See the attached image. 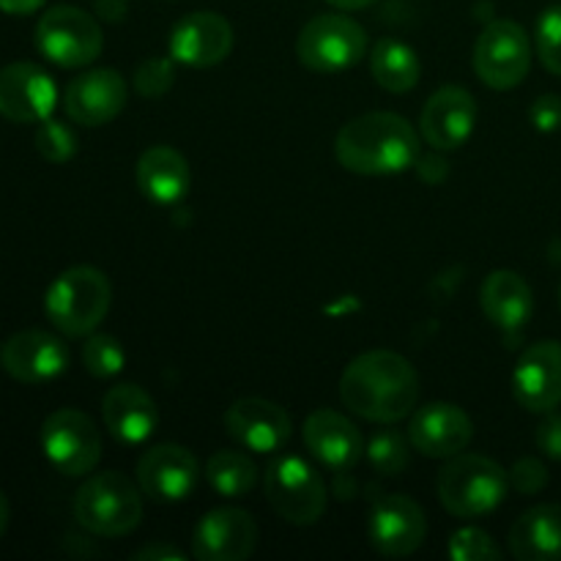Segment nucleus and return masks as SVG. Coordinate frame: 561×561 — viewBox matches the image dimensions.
<instances>
[{
  "instance_id": "nucleus-1",
  "label": "nucleus",
  "mask_w": 561,
  "mask_h": 561,
  "mask_svg": "<svg viewBox=\"0 0 561 561\" xmlns=\"http://www.w3.org/2000/svg\"><path fill=\"white\" fill-rule=\"evenodd\" d=\"M420 378L414 365L394 351L356 356L340 378V400L351 414L378 425H394L414 411Z\"/></svg>"
},
{
  "instance_id": "nucleus-2",
  "label": "nucleus",
  "mask_w": 561,
  "mask_h": 561,
  "mask_svg": "<svg viewBox=\"0 0 561 561\" xmlns=\"http://www.w3.org/2000/svg\"><path fill=\"white\" fill-rule=\"evenodd\" d=\"M334 153L356 175H394L416 164L420 137L403 115L367 113L337 131Z\"/></svg>"
},
{
  "instance_id": "nucleus-3",
  "label": "nucleus",
  "mask_w": 561,
  "mask_h": 561,
  "mask_svg": "<svg viewBox=\"0 0 561 561\" xmlns=\"http://www.w3.org/2000/svg\"><path fill=\"white\" fill-rule=\"evenodd\" d=\"M113 285L93 266H71L55 277L44 296L49 323L66 337H88L107 318Z\"/></svg>"
},
{
  "instance_id": "nucleus-4",
  "label": "nucleus",
  "mask_w": 561,
  "mask_h": 561,
  "mask_svg": "<svg viewBox=\"0 0 561 561\" xmlns=\"http://www.w3.org/2000/svg\"><path fill=\"white\" fill-rule=\"evenodd\" d=\"M75 518L96 537H126L142 520V491L121 471L88 477L75 493Z\"/></svg>"
},
{
  "instance_id": "nucleus-5",
  "label": "nucleus",
  "mask_w": 561,
  "mask_h": 561,
  "mask_svg": "<svg viewBox=\"0 0 561 561\" xmlns=\"http://www.w3.org/2000/svg\"><path fill=\"white\" fill-rule=\"evenodd\" d=\"M438 499L455 518H480L507 499L510 474L485 455H455L438 471Z\"/></svg>"
},
{
  "instance_id": "nucleus-6",
  "label": "nucleus",
  "mask_w": 561,
  "mask_h": 561,
  "mask_svg": "<svg viewBox=\"0 0 561 561\" xmlns=\"http://www.w3.org/2000/svg\"><path fill=\"white\" fill-rule=\"evenodd\" d=\"M266 499L294 526H312L327 513V482L299 455H279L266 469Z\"/></svg>"
},
{
  "instance_id": "nucleus-7",
  "label": "nucleus",
  "mask_w": 561,
  "mask_h": 561,
  "mask_svg": "<svg viewBox=\"0 0 561 561\" xmlns=\"http://www.w3.org/2000/svg\"><path fill=\"white\" fill-rule=\"evenodd\" d=\"M36 49L60 69H82L102 55V27L77 5H53L36 25Z\"/></svg>"
},
{
  "instance_id": "nucleus-8",
  "label": "nucleus",
  "mask_w": 561,
  "mask_h": 561,
  "mask_svg": "<svg viewBox=\"0 0 561 561\" xmlns=\"http://www.w3.org/2000/svg\"><path fill=\"white\" fill-rule=\"evenodd\" d=\"M367 53L365 27L348 14H318L296 38V58L321 75H334L359 64Z\"/></svg>"
},
{
  "instance_id": "nucleus-9",
  "label": "nucleus",
  "mask_w": 561,
  "mask_h": 561,
  "mask_svg": "<svg viewBox=\"0 0 561 561\" xmlns=\"http://www.w3.org/2000/svg\"><path fill=\"white\" fill-rule=\"evenodd\" d=\"M42 453L64 477H85L102 460V436L88 414L58 409L42 425Z\"/></svg>"
},
{
  "instance_id": "nucleus-10",
  "label": "nucleus",
  "mask_w": 561,
  "mask_h": 561,
  "mask_svg": "<svg viewBox=\"0 0 561 561\" xmlns=\"http://www.w3.org/2000/svg\"><path fill=\"white\" fill-rule=\"evenodd\" d=\"M531 69V42L513 20H493L474 44V71L493 91H510Z\"/></svg>"
},
{
  "instance_id": "nucleus-11",
  "label": "nucleus",
  "mask_w": 561,
  "mask_h": 561,
  "mask_svg": "<svg viewBox=\"0 0 561 561\" xmlns=\"http://www.w3.org/2000/svg\"><path fill=\"white\" fill-rule=\"evenodd\" d=\"M427 535V518L420 504L405 493L378 491L367 515V540L381 557H411Z\"/></svg>"
},
{
  "instance_id": "nucleus-12",
  "label": "nucleus",
  "mask_w": 561,
  "mask_h": 561,
  "mask_svg": "<svg viewBox=\"0 0 561 561\" xmlns=\"http://www.w3.org/2000/svg\"><path fill=\"white\" fill-rule=\"evenodd\" d=\"M0 367L14 381L36 387L64 376L69 367V348L58 334L44 329H22L0 345Z\"/></svg>"
},
{
  "instance_id": "nucleus-13",
  "label": "nucleus",
  "mask_w": 561,
  "mask_h": 561,
  "mask_svg": "<svg viewBox=\"0 0 561 561\" xmlns=\"http://www.w3.org/2000/svg\"><path fill=\"white\" fill-rule=\"evenodd\" d=\"M201 477L195 453L181 444H157L137 460V485L142 496L159 504H175L192 496Z\"/></svg>"
},
{
  "instance_id": "nucleus-14",
  "label": "nucleus",
  "mask_w": 561,
  "mask_h": 561,
  "mask_svg": "<svg viewBox=\"0 0 561 561\" xmlns=\"http://www.w3.org/2000/svg\"><path fill=\"white\" fill-rule=\"evenodd\" d=\"M257 524L247 510H208L192 531V553L201 561H247L257 548Z\"/></svg>"
},
{
  "instance_id": "nucleus-15",
  "label": "nucleus",
  "mask_w": 561,
  "mask_h": 561,
  "mask_svg": "<svg viewBox=\"0 0 561 561\" xmlns=\"http://www.w3.org/2000/svg\"><path fill=\"white\" fill-rule=\"evenodd\" d=\"M58 104L53 77L36 64H9L0 69V115L11 124H42Z\"/></svg>"
},
{
  "instance_id": "nucleus-16",
  "label": "nucleus",
  "mask_w": 561,
  "mask_h": 561,
  "mask_svg": "<svg viewBox=\"0 0 561 561\" xmlns=\"http://www.w3.org/2000/svg\"><path fill=\"white\" fill-rule=\"evenodd\" d=\"M170 58L192 69H211L233 49V27L217 11H195L179 20L168 38Z\"/></svg>"
},
{
  "instance_id": "nucleus-17",
  "label": "nucleus",
  "mask_w": 561,
  "mask_h": 561,
  "mask_svg": "<svg viewBox=\"0 0 561 561\" xmlns=\"http://www.w3.org/2000/svg\"><path fill=\"white\" fill-rule=\"evenodd\" d=\"M126 96H129V88L118 71L91 69L66 85L64 110L69 121L96 129L124 113Z\"/></svg>"
},
{
  "instance_id": "nucleus-18",
  "label": "nucleus",
  "mask_w": 561,
  "mask_h": 561,
  "mask_svg": "<svg viewBox=\"0 0 561 561\" xmlns=\"http://www.w3.org/2000/svg\"><path fill=\"white\" fill-rule=\"evenodd\" d=\"M513 394L531 414H548L561 405V343L540 340L520 354L513 373Z\"/></svg>"
},
{
  "instance_id": "nucleus-19",
  "label": "nucleus",
  "mask_w": 561,
  "mask_h": 561,
  "mask_svg": "<svg viewBox=\"0 0 561 561\" xmlns=\"http://www.w3.org/2000/svg\"><path fill=\"white\" fill-rule=\"evenodd\" d=\"M225 431L233 442H239V447L272 455L288 444L294 425L283 405L263 398H244L225 411Z\"/></svg>"
},
{
  "instance_id": "nucleus-20",
  "label": "nucleus",
  "mask_w": 561,
  "mask_h": 561,
  "mask_svg": "<svg viewBox=\"0 0 561 561\" xmlns=\"http://www.w3.org/2000/svg\"><path fill=\"white\" fill-rule=\"evenodd\" d=\"M305 447L327 469L345 474L365 458V436L340 411L318 409L305 420Z\"/></svg>"
},
{
  "instance_id": "nucleus-21",
  "label": "nucleus",
  "mask_w": 561,
  "mask_h": 561,
  "mask_svg": "<svg viewBox=\"0 0 561 561\" xmlns=\"http://www.w3.org/2000/svg\"><path fill=\"white\" fill-rule=\"evenodd\" d=\"M474 436L469 414L453 403H427L409 422V442L425 458H455Z\"/></svg>"
},
{
  "instance_id": "nucleus-22",
  "label": "nucleus",
  "mask_w": 561,
  "mask_h": 561,
  "mask_svg": "<svg viewBox=\"0 0 561 561\" xmlns=\"http://www.w3.org/2000/svg\"><path fill=\"white\" fill-rule=\"evenodd\" d=\"M422 137L433 151H455L477 126V102L466 88L447 85L427 99L422 110Z\"/></svg>"
},
{
  "instance_id": "nucleus-23",
  "label": "nucleus",
  "mask_w": 561,
  "mask_h": 561,
  "mask_svg": "<svg viewBox=\"0 0 561 561\" xmlns=\"http://www.w3.org/2000/svg\"><path fill=\"white\" fill-rule=\"evenodd\" d=\"M102 416L110 436L126 447L146 444L159 425L157 403L137 383H118L110 389L102 400Z\"/></svg>"
},
{
  "instance_id": "nucleus-24",
  "label": "nucleus",
  "mask_w": 561,
  "mask_h": 561,
  "mask_svg": "<svg viewBox=\"0 0 561 561\" xmlns=\"http://www.w3.org/2000/svg\"><path fill=\"white\" fill-rule=\"evenodd\" d=\"M137 186L157 206H175L190 195L192 170L184 153L170 146H153L137 159Z\"/></svg>"
},
{
  "instance_id": "nucleus-25",
  "label": "nucleus",
  "mask_w": 561,
  "mask_h": 561,
  "mask_svg": "<svg viewBox=\"0 0 561 561\" xmlns=\"http://www.w3.org/2000/svg\"><path fill=\"white\" fill-rule=\"evenodd\" d=\"M480 305L488 321L502 332H518L535 312V294L518 272L496 268L482 279Z\"/></svg>"
},
{
  "instance_id": "nucleus-26",
  "label": "nucleus",
  "mask_w": 561,
  "mask_h": 561,
  "mask_svg": "<svg viewBox=\"0 0 561 561\" xmlns=\"http://www.w3.org/2000/svg\"><path fill=\"white\" fill-rule=\"evenodd\" d=\"M510 551L520 561H561V507L537 504L510 529Z\"/></svg>"
},
{
  "instance_id": "nucleus-27",
  "label": "nucleus",
  "mask_w": 561,
  "mask_h": 561,
  "mask_svg": "<svg viewBox=\"0 0 561 561\" xmlns=\"http://www.w3.org/2000/svg\"><path fill=\"white\" fill-rule=\"evenodd\" d=\"M370 69L378 85L389 93L414 91L422 71L414 47L400 38H378L370 55Z\"/></svg>"
},
{
  "instance_id": "nucleus-28",
  "label": "nucleus",
  "mask_w": 561,
  "mask_h": 561,
  "mask_svg": "<svg viewBox=\"0 0 561 561\" xmlns=\"http://www.w3.org/2000/svg\"><path fill=\"white\" fill-rule=\"evenodd\" d=\"M206 480L219 496L244 499L257 485V466L250 455L236 453V449H219L208 458Z\"/></svg>"
},
{
  "instance_id": "nucleus-29",
  "label": "nucleus",
  "mask_w": 561,
  "mask_h": 561,
  "mask_svg": "<svg viewBox=\"0 0 561 561\" xmlns=\"http://www.w3.org/2000/svg\"><path fill=\"white\" fill-rule=\"evenodd\" d=\"M409 438L398 431H378L373 433L370 442L365 444V458L381 477H400L409 469L411 447Z\"/></svg>"
},
{
  "instance_id": "nucleus-30",
  "label": "nucleus",
  "mask_w": 561,
  "mask_h": 561,
  "mask_svg": "<svg viewBox=\"0 0 561 561\" xmlns=\"http://www.w3.org/2000/svg\"><path fill=\"white\" fill-rule=\"evenodd\" d=\"M82 365L93 378H113L124 370L126 351L113 334H88L82 345Z\"/></svg>"
},
{
  "instance_id": "nucleus-31",
  "label": "nucleus",
  "mask_w": 561,
  "mask_h": 561,
  "mask_svg": "<svg viewBox=\"0 0 561 561\" xmlns=\"http://www.w3.org/2000/svg\"><path fill=\"white\" fill-rule=\"evenodd\" d=\"M36 151L38 157L53 164L69 162L77 153V135L69 124L58 118H44L36 129Z\"/></svg>"
},
{
  "instance_id": "nucleus-32",
  "label": "nucleus",
  "mask_w": 561,
  "mask_h": 561,
  "mask_svg": "<svg viewBox=\"0 0 561 561\" xmlns=\"http://www.w3.org/2000/svg\"><path fill=\"white\" fill-rule=\"evenodd\" d=\"M537 58L551 75H561V5H551L537 20Z\"/></svg>"
},
{
  "instance_id": "nucleus-33",
  "label": "nucleus",
  "mask_w": 561,
  "mask_h": 561,
  "mask_svg": "<svg viewBox=\"0 0 561 561\" xmlns=\"http://www.w3.org/2000/svg\"><path fill=\"white\" fill-rule=\"evenodd\" d=\"M449 557L455 561H496L502 559V548L488 531L469 526L449 537Z\"/></svg>"
},
{
  "instance_id": "nucleus-34",
  "label": "nucleus",
  "mask_w": 561,
  "mask_h": 561,
  "mask_svg": "<svg viewBox=\"0 0 561 561\" xmlns=\"http://www.w3.org/2000/svg\"><path fill=\"white\" fill-rule=\"evenodd\" d=\"M175 60L173 58H146L135 69V88L140 96L159 99L173 88L175 82Z\"/></svg>"
},
{
  "instance_id": "nucleus-35",
  "label": "nucleus",
  "mask_w": 561,
  "mask_h": 561,
  "mask_svg": "<svg viewBox=\"0 0 561 561\" xmlns=\"http://www.w3.org/2000/svg\"><path fill=\"white\" fill-rule=\"evenodd\" d=\"M510 474V485L524 496H537L548 485V469L540 458H520Z\"/></svg>"
},
{
  "instance_id": "nucleus-36",
  "label": "nucleus",
  "mask_w": 561,
  "mask_h": 561,
  "mask_svg": "<svg viewBox=\"0 0 561 561\" xmlns=\"http://www.w3.org/2000/svg\"><path fill=\"white\" fill-rule=\"evenodd\" d=\"M529 118H531V124H535L537 131H546V135L559 131L561 129V96H557V93H546V96L537 99L529 110Z\"/></svg>"
},
{
  "instance_id": "nucleus-37",
  "label": "nucleus",
  "mask_w": 561,
  "mask_h": 561,
  "mask_svg": "<svg viewBox=\"0 0 561 561\" xmlns=\"http://www.w3.org/2000/svg\"><path fill=\"white\" fill-rule=\"evenodd\" d=\"M535 444L546 458L561 460V414L548 411V416L540 422V427H537Z\"/></svg>"
},
{
  "instance_id": "nucleus-38",
  "label": "nucleus",
  "mask_w": 561,
  "mask_h": 561,
  "mask_svg": "<svg viewBox=\"0 0 561 561\" xmlns=\"http://www.w3.org/2000/svg\"><path fill=\"white\" fill-rule=\"evenodd\" d=\"M137 561H184L186 557L179 551V548L168 546V542H153V546L140 548L135 553Z\"/></svg>"
},
{
  "instance_id": "nucleus-39",
  "label": "nucleus",
  "mask_w": 561,
  "mask_h": 561,
  "mask_svg": "<svg viewBox=\"0 0 561 561\" xmlns=\"http://www.w3.org/2000/svg\"><path fill=\"white\" fill-rule=\"evenodd\" d=\"M93 9H96V14L102 16V20L121 22L124 20L126 11H129V5H126V0H96V3H93Z\"/></svg>"
},
{
  "instance_id": "nucleus-40",
  "label": "nucleus",
  "mask_w": 561,
  "mask_h": 561,
  "mask_svg": "<svg viewBox=\"0 0 561 561\" xmlns=\"http://www.w3.org/2000/svg\"><path fill=\"white\" fill-rule=\"evenodd\" d=\"M47 0H0V11L3 14H14V16H25L38 11Z\"/></svg>"
},
{
  "instance_id": "nucleus-41",
  "label": "nucleus",
  "mask_w": 561,
  "mask_h": 561,
  "mask_svg": "<svg viewBox=\"0 0 561 561\" xmlns=\"http://www.w3.org/2000/svg\"><path fill=\"white\" fill-rule=\"evenodd\" d=\"M327 3H332L334 9L340 11H359V9H367V5H373L376 0H327Z\"/></svg>"
},
{
  "instance_id": "nucleus-42",
  "label": "nucleus",
  "mask_w": 561,
  "mask_h": 561,
  "mask_svg": "<svg viewBox=\"0 0 561 561\" xmlns=\"http://www.w3.org/2000/svg\"><path fill=\"white\" fill-rule=\"evenodd\" d=\"M9 518H11V507H9V499L5 493L0 491V540H3L5 529H9Z\"/></svg>"
},
{
  "instance_id": "nucleus-43",
  "label": "nucleus",
  "mask_w": 561,
  "mask_h": 561,
  "mask_svg": "<svg viewBox=\"0 0 561 561\" xmlns=\"http://www.w3.org/2000/svg\"><path fill=\"white\" fill-rule=\"evenodd\" d=\"M559 307H561V285H559Z\"/></svg>"
}]
</instances>
